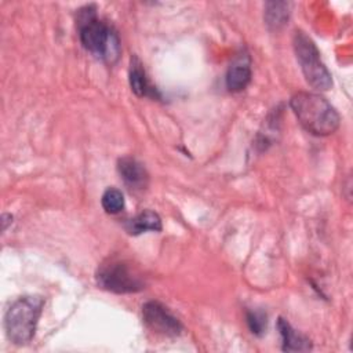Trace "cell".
<instances>
[{"label": "cell", "instance_id": "cell-2", "mask_svg": "<svg viewBox=\"0 0 353 353\" xmlns=\"http://www.w3.org/2000/svg\"><path fill=\"white\" fill-rule=\"evenodd\" d=\"M77 22L80 41L87 51L110 63L119 58L120 41L116 32L97 18L92 7L80 10Z\"/></svg>", "mask_w": 353, "mask_h": 353}, {"label": "cell", "instance_id": "cell-14", "mask_svg": "<svg viewBox=\"0 0 353 353\" xmlns=\"http://www.w3.org/2000/svg\"><path fill=\"white\" fill-rule=\"evenodd\" d=\"M266 314L261 310H250L247 312V324L252 334L262 335L266 330Z\"/></svg>", "mask_w": 353, "mask_h": 353}, {"label": "cell", "instance_id": "cell-3", "mask_svg": "<svg viewBox=\"0 0 353 353\" xmlns=\"http://www.w3.org/2000/svg\"><path fill=\"white\" fill-rule=\"evenodd\" d=\"M43 306L44 299L36 295L21 296L11 303L4 316V328L12 343L25 345L32 341Z\"/></svg>", "mask_w": 353, "mask_h": 353}, {"label": "cell", "instance_id": "cell-13", "mask_svg": "<svg viewBox=\"0 0 353 353\" xmlns=\"http://www.w3.org/2000/svg\"><path fill=\"white\" fill-rule=\"evenodd\" d=\"M101 204L108 214H119L124 208V196L121 190L116 188H109L103 192Z\"/></svg>", "mask_w": 353, "mask_h": 353}, {"label": "cell", "instance_id": "cell-12", "mask_svg": "<svg viewBox=\"0 0 353 353\" xmlns=\"http://www.w3.org/2000/svg\"><path fill=\"white\" fill-rule=\"evenodd\" d=\"M290 17V4L284 1H270L265 8V21L269 29H281Z\"/></svg>", "mask_w": 353, "mask_h": 353}, {"label": "cell", "instance_id": "cell-10", "mask_svg": "<svg viewBox=\"0 0 353 353\" xmlns=\"http://www.w3.org/2000/svg\"><path fill=\"white\" fill-rule=\"evenodd\" d=\"M125 229L130 234H141L145 232H159L161 230L160 216L150 210L142 211L125 223Z\"/></svg>", "mask_w": 353, "mask_h": 353}, {"label": "cell", "instance_id": "cell-7", "mask_svg": "<svg viewBox=\"0 0 353 353\" xmlns=\"http://www.w3.org/2000/svg\"><path fill=\"white\" fill-rule=\"evenodd\" d=\"M119 174L121 175L123 181L131 189H145L149 181V175L145 167L132 157H123L117 163Z\"/></svg>", "mask_w": 353, "mask_h": 353}, {"label": "cell", "instance_id": "cell-9", "mask_svg": "<svg viewBox=\"0 0 353 353\" xmlns=\"http://www.w3.org/2000/svg\"><path fill=\"white\" fill-rule=\"evenodd\" d=\"M251 81V68L243 58L234 61L226 73V87L232 92L243 91Z\"/></svg>", "mask_w": 353, "mask_h": 353}, {"label": "cell", "instance_id": "cell-4", "mask_svg": "<svg viewBox=\"0 0 353 353\" xmlns=\"http://www.w3.org/2000/svg\"><path fill=\"white\" fill-rule=\"evenodd\" d=\"M294 51L306 81L316 90H328L332 85L331 73L320 59V52L313 40L303 32L294 34Z\"/></svg>", "mask_w": 353, "mask_h": 353}, {"label": "cell", "instance_id": "cell-6", "mask_svg": "<svg viewBox=\"0 0 353 353\" xmlns=\"http://www.w3.org/2000/svg\"><path fill=\"white\" fill-rule=\"evenodd\" d=\"M142 317L145 324L157 334L175 336L182 331L181 321L160 302H146L142 306Z\"/></svg>", "mask_w": 353, "mask_h": 353}, {"label": "cell", "instance_id": "cell-5", "mask_svg": "<svg viewBox=\"0 0 353 353\" xmlns=\"http://www.w3.org/2000/svg\"><path fill=\"white\" fill-rule=\"evenodd\" d=\"M97 281L99 287L116 294L138 292L145 288L142 277L123 261H109L101 265L97 272Z\"/></svg>", "mask_w": 353, "mask_h": 353}, {"label": "cell", "instance_id": "cell-11", "mask_svg": "<svg viewBox=\"0 0 353 353\" xmlns=\"http://www.w3.org/2000/svg\"><path fill=\"white\" fill-rule=\"evenodd\" d=\"M128 80H130V87L135 95H138V97H152L153 95V88L150 87L146 73H145V69L142 68V63L139 62V59L137 57L131 58Z\"/></svg>", "mask_w": 353, "mask_h": 353}, {"label": "cell", "instance_id": "cell-1", "mask_svg": "<svg viewBox=\"0 0 353 353\" xmlns=\"http://www.w3.org/2000/svg\"><path fill=\"white\" fill-rule=\"evenodd\" d=\"M290 106L301 125L316 137L334 134L339 127V114L320 94L298 92L290 99Z\"/></svg>", "mask_w": 353, "mask_h": 353}, {"label": "cell", "instance_id": "cell-8", "mask_svg": "<svg viewBox=\"0 0 353 353\" xmlns=\"http://www.w3.org/2000/svg\"><path fill=\"white\" fill-rule=\"evenodd\" d=\"M277 328H279L280 335H281L283 350H285V352H303V350L312 349L310 341L305 335L295 331L287 320L280 317L279 321H277Z\"/></svg>", "mask_w": 353, "mask_h": 353}]
</instances>
